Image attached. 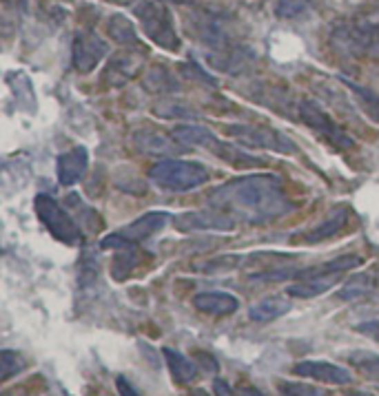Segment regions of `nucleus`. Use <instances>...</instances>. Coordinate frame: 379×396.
<instances>
[{
  "instance_id": "19",
  "label": "nucleus",
  "mask_w": 379,
  "mask_h": 396,
  "mask_svg": "<svg viewBox=\"0 0 379 396\" xmlns=\"http://www.w3.org/2000/svg\"><path fill=\"white\" fill-rule=\"evenodd\" d=\"M171 137L184 146H202V148H211V151H213L220 142L202 124H180L171 131Z\"/></svg>"
},
{
  "instance_id": "21",
  "label": "nucleus",
  "mask_w": 379,
  "mask_h": 396,
  "mask_svg": "<svg viewBox=\"0 0 379 396\" xmlns=\"http://www.w3.org/2000/svg\"><path fill=\"white\" fill-rule=\"evenodd\" d=\"M346 221H349V208H337L333 210L329 219L322 221L320 226H315L313 230H309L307 235L302 237L304 244H320L324 239H331L335 235H340L346 226Z\"/></svg>"
},
{
  "instance_id": "35",
  "label": "nucleus",
  "mask_w": 379,
  "mask_h": 396,
  "mask_svg": "<svg viewBox=\"0 0 379 396\" xmlns=\"http://www.w3.org/2000/svg\"><path fill=\"white\" fill-rule=\"evenodd\" d=\"M355 330H357V333L366 335V337H373L375 341H379V319H375V321H364V324L355 326Z\"/></svg>"
},
{
  "instance_id": "10",
  "label": "nucleus",
  "mask_w": 379,
  "mask_h": 396,
  "mask_svg": "<svg viewBox=\"0 0 379 396\" xmlns=\"http://www.w3.org/2000/svg\"><path fill=\"white\" fill-rule=\"evenodd\" d=\"M142 69V56L135 51H126V53H115V56L109 58L107 67H104V84H109V87L118 89V87H124L126 82H131L135 76L140 73Z\"/></svg>"
},
{
  "instance_id": "4",
  "label": "nucleus",
  "mask_w": 379,
  "mask_h": 396,
  "mask_svg": "<svg viewBox=\"0 0 379 396\" xmlns=\"http://www.w3.org/2000/svg\"><path fill=\"white\" fill-rule=\"evenodd\" d=\"M133 14L140 20L146 38H151L157 47H162L166 51L180 49V38H177L173 18L166 5L157 3V0H142L140 5H135Z\"/></svg>"
},
{
  "instance_id": "7",
  "label": "nucleus",
  "mask_w": 379,
  "mask_h": 396,
  "mask_svg": "<svg viewBox=\"0 0 379 396\" xmlns=\"http://www.w3.org/2000/svg\"><path fill=\"white\" fill-rule=\"evenodd\" d=\"M298 113H300V120L304 124L313 128L315 133H320L324 140L333 144L335 148H353V144H355L353 137L349 133H344V128L337 124L318 102L302 100L298 106Z\"/></svg>"
},
{
  "instance_id": "32",
  "label": "nucleus",
  "mask_w": 379,
  "mask_h": 396,
  "mask_svg": "<svg viewBox=\"0 0 379 396\" xmlns=\"http://www.w3.org/2000/svg\"><path fill=\"white\" fill-rule=\"evenodd\" d=\"M278 390L282 396H326V392L318 385L300 383V381H280Z\"/></svg>"
},
{
  "instance_id": "39",
  "label": "nucleus",
  "mask_w": 379,
  "mask_h": 396,
  "mask_svg": "<svg viewBox=\"0 0 379 396\" xmlns=\"http://www.w3.org/2000/svg\"><path fill=\"white\" fill-rule=\"evenodd\" d=\"M240 396H266V394L260 392L257 388H251V385H249V388H242V390H240Z\"/></svg>"
},
{
  "instance_id": "8",
  "label": "nucleus",
  "mask_w": 379,
  "mask_h": 396,
  "mask_svg": "<svg viewBox=\"0 0 379 396\" xmlns=\"http://www.w3.org/2000/svg\"><path fill=\"white\" fill-rule=\"evenodd\" d=\"M173 226L177 232H204V230L224 232V230L235 228V217L217 208L188 210L173 217Z\"/></svg>"
},
{
  "instance_id": "40",
  "label": "nucleus",
  "mask_w": 379,
  "mask_h": 396,
  "mask_svg": "<svg viewBox=\"0 0 379 396\" xmlns=\"http://www.w3.org/2000/svg\"><path fill=\"white\" fill-rule=\"evenodd\" d=\"M188 396H211V394H208L206 390H200V388H197V390H193V392H188Z\"/></svg>"
},
{
  "instance_id": "42",
  "label": "nucleus",
  "mask_w": 379,
  "mask_h": 396,
  "mask_svg": "<svg viewBox=\"0 0 379 396\" xmlns=\"http://www.w3.org/2000/svg\"><path fill=\"white\" fill-rule=\"evenodd\" d=\"M111 3H115V5H129V3H133V0H111Z\"/></svg>"
},
{
  "instance_id": "25",
  "label": "nucleus",
  "mask_w": 379,
  "mask_h": 396,
  "mask_svg": "<svg viewBox=\"0 0 379 396\" xmlns=\"http://www.w3.org/2000/svg\"><path fill=\"white\" fill-rule=\"evenodd\" d=\"M162 355H164V359L168 363V370H171L173 379L177 383H191L197 377V368L182 355V352H177L173 348H164Z\"/></svg>"
},
{
  "instance_id": "38",
  "label": "nucleus",
  "mask_w": 379,
  "mask_h": 396,
  "mask_svg": "<svg viewBox=\"0 0 379 396\" xmlns=\"http://www.w3.org/2000/svg\"><path fill=\"white\" fill-rule=\"evenodd\" d=\"M197 361L202 363V366H204V370H206V372H211V374L220 370L217 361H215L213 357H211V355H204V352H202V355H197Z\"/></svg>"
},
{
  "instance_id": "30",
  "label": "nucleus",
  "mask_w": 379,
  "mask_h": 396,
  "mask_svg": "<svg viewBox=\"0 0 379 396\" xmlns=\"http://www.w3.org/2000/svg\"><path fill=\"white\" fill-rule=\"evenodd\" d=\"M27 368V361L23 355H18L16 350H3L0 352V379L9 381L14 379L16 374H20Z\"/></svg>"
},
{
  "instance_id": "15",
  "label": "nucleus",
  "mask_w": 379,
  "mask_h": 396,
  "mask_svg": "<svg viewBox=\"0 0 379 396\" xmlns=\"http://www.w3.org/2000/svg\"><path fill=\"white\" fill-rule=\"evenodd\" d=\"M193 306L195 310L211 317H229L237 313L240 301L237 297L229 295V293H220V290H208V293H200L193 297Z\"/></svg>"
},
{
  "instance_id": "27",
  "label": "nucleus",
  "mask_w": 379,
  "mask_h": 396,
  "mask_svg": "<svg viewBox=\"0 0 379 396\" xmlns=\"http://www.w3.org/2000/svg\"><path fill=\"white\" fill-rule=\"evenodd\" d=\"M349 363L357 370L362 372L366 379H373V381H379V355L371 350H355V352H349Z\"/></svg>"
},
{
  "instance_id": "13",
  "label": "nucleus",
  "mask_w": 379,
  "mask_h": 396,
  "mask_svg": "<svg viewBox=\"0 0 379 396\" xmlns=\"http://www.w3.org/2000/svg\"><path fill=\"white\" fill-rule=\"evenodd\" d=\"M168 224V212L164 210H151V212H144L142 217L133 219L131 224H126L124 228H120L118 232L122 237H126L129 241H142V239H149L151 235L160 232L164 226Z\"/></svg>"
},
{
  "instance_id": "34",
  "label": "nucleus",
  "mask_w": 379,
  "mask_h": 396,
  "mask_svg": "<svg viewBox=\"0 0 379 396\" xmlns=\"http://www.w3.org/2000/svg\"><path fill=\"white\" fill-rule=\"evenodd\" d=\"M155 115H160V117H168V120H184V117H197V113L193 109H188V106L184 104H177V102H160V104H155V109H153Z\"/></svg>"
},
{
  "instance_id": "11",
  "label": "nucleus",
  "mask_w": 379,
  "mask_h": 396,
  "mask_svg": "<svg viewBox=\"0 0 379 396\" xmlns=\"http://www.w3.org/2000/svg\"><path fill=\"white\" fill-rule=\"evenodd\" d=\"M293 374H300L304 379L331 383V385L353 383V374L349 370L337 366V363H329V361H300L293 366Z\"/></svg>"
},
{
  "instance_id": "29",
  "label": "nucleus",
  "mask_w": 379,
  "mask_h": 396,
  "mask_svg": "<svg viewBox=\"0 0 379 396\" xmlns=\"http://www.w3.org/2000/svg\"><path fill=\"white\" fill-rule=\"evenodd\" d=\"M213 153L217 157H222L226 159L229 164H233V166H242V168H249V166H262L264 162H262L260 157H253L244 151H240L237 146L233 144H226V142H217V146L213 148Z\"/></svg>"
},
{
  "instance_id": "23",
  "label": "nucleus",
  "mask_w": 379,
  "mask_h": 396,
  "mask_svg": "<svg viewBox=\"0 0 379 396\" xmlns=\"http://www.w3.org/2000/svg\"><path fill=\"white\" fill-rule=\"evenodd\" d=\"M362 264L364 261L360 255H342V257H337V259H331L322 266H315V268L298 270V279H309V277H320V275H342L353 268H360Z\"/></svg>"
},
{
  "instance_id": "6",
  "label": "nucleus",
  "mask_w": 379,
  "mask_h": 396,
  "mask_svg": "<svg viewBox=\"0 0 379 396\" xmlns=\"http://www.w3.org/2000/svg\"><path fill=\"white\" fill-rule=\"evenodd\" d=\"M226 133L231 137H235V140L246 148H266V151L284 153V155H293L298 151V146H295V142L289 135H284L271 126L233 124V126H226Z\"/></svg>"
},
{
  "instance_id": "17",
  "label": "nucleus",
  "mask_w": 379,
  "mask_h": 396,
  "mask_svg": "<svg viewBox=\"0 0 379 396\" xmlns=\"http://www.w3.org/2000/svg\"><path fill=\"white\" fill-rule=\"evenodd\" d=\"M291 308H293V304L286 297L273 295V297L262 299V301H257V304H253L249 308V317H251V321H255V324H271V321L289 315Z\"/></svg>"
},
{
  "instance_id": "41",
  "label": "nucleus",
  "mask_w": 379,
  "mask_h": 396,
  "mask_svg": "<svg viewBox=\"0 0 379 396\" xmlns=\"http://www.w3.org/2000/svg\"><path fill=\"white\" fill-rule=\"evenodd\" d=\"M349 396H375L371 392H362V390H355V392H349Z\"/></svg>"
},
{
  "instance_id": "26",
  "label": "nucleus",
  "mask_w": 379,
  "mask_h": 396,
  "mask_svg": "<svg viewBox=\"0 0 379 396\" xmlns=\"http://www.w3.org/2000/svg\"><path fill=\"white\" fill-rule=\"evenodd\" d=\"M138 264H140V253H138V248H135V244L133 246H126V248L115 250V257H113V261H111L113 279L124 281L126 277L133 273V268H138Z\"/></svg>"
},
{
  "instance_id": "3",
  "label": "nucleus",
  "mask_w": 379,
  "mask_h": 396,
  "mask_svg": "<svg viewBox=\"0 0 379 396\" xmlns=\"http://www.w3.org/2000/svg\"><path fill=\"white\" fill-rule=\"evenodd\" d=\"M208 170L197 164L188 162V159H175V157H162L160 162H155L149 170V179L160 188L184 192L200 188L208 181Z\"/></svg>"
},
{
  "instance_id": "24",
  "label": "nucleus",
  "mask_w": 379,
  "mask_h": 396,
  "mask_svg": "<svg viewBox=\"0 0 379 396\" xmlns=\"http://www.w3.org/2000/svg\"><path fill=\"white\" fill-rule=\"evenodd\" d=\"M107 34L109 38H113V42L124 47H135L138 45V34H135L133 23L122 14H113L107 20Z\"/></svg>"
},
{
  "instance_id": "5",
  "label": "nucleus",
  "mask_w": 379,
  "mask_h": 396,
  "mask_svg": "<svg viewBox=\"0 0 379 396\" xmlns=\"http://www.w3.org/2000/svg\"><path fill=\"white\" fill-rule=\"evenodd\" d=\"M34 208H36L38 219L45 224V228L54 235L58 241L67 244V246L80 244V237H82L80 228L76 226V221L71 219L69 212L62 208L54 197L40 192V195H36V199H34Z\"/></svg>"
},
{
  "instance_id": "9",
  "label": "nucleus",
  "mask_w": 379,
  "mask_h": 396,
  "mask_svg": "<svg viewBox=\"0 0 379 396\" xmlns=\"http://www.w3.org/2000/svg\"><path fill=\"white\" fill-rule=\"evenodd\" d=\"M73 67L80 73H89L98 67V62L107 56V42L98 38L93 31H78L73 38Z\"/></svg>"
},
{
  "instance_id": "36",
  "label": "nucleus",
  "mask_w": 379,
  "mask_h": 396,
  "mask_svg": "<svg viewBox=\"0 0 379 396\" xmlns=\"http://www.w3.org/2000/svg\"><path fill=\"white\" fill-rule=\"evenodd\" d=\"M115 385H118V392H120V396H142L138 390L133 388V385L126 381L124 377H118L115 379Z\"/></svg>"
},
{
  "instance_id": "14",
  "label": "nucleus",
  "mask_w": 379,
  "mask_h": 396,
  "mask_svg": "<svg viewBox=\"0 0 379 396\" xmlns=\"http://www.w3.org/2000/svg\"><path fill=\"white\" fill-rule=\"evenodd\" d=\"M208 64L217 71L231 73V76H240L249 64L253 62V51H249L246 47H229V49H220L213 51L211 56H206Z\"/></svg>"
},
{
  "instance_id": "28",
  "label": "nucleus",
  "mask_w": 379,
  "mask_h": 396,
  "mask_svg": "<svg viewBox=\"0 0 379 396\" xmlns=\"http://www.w3.org/2000/svg\"><path fill=\"white\" fill-rule=\"evenodd\" d=\"M373 284H375L373 277L368 273H357L355 277H351V279L342 286V290L337 293V297H340L342 301H355V299H362L371 293Z\"/></svg>"
},
{
  "instance_id": "12",
  "label": "nucleus",
  "mask_w": 379,
  "mask_h": 396,
  "mask_svg": "<svg viewBox=\"0 0 379 396\" xmlns=\"http://www.w3.org/2000/svg\"><path fill=\"white\" fill-rule=\"evenodd\" d=\"M193 23H195V38L202 42V45L211 47L213 51L233 47V45H231L226 25L220 18L204 14V16H197Z\"/></svg>"
},
{
  "instance_id": "37",
  "label": "nucleus",
  "mask_w": 379,
  "mask_h": 396,
  "mask_svg": "<svg viewBox=\"0 0 379 396\" xmlns=\"http://www.w3.org/2000/svg\"><path fill=\"white\" fill-rule=\"evenodd\" d=\"M213 396H235L233 390H231V385L222 379H215L213 381Z\"/></svg>"
},
{
  "instance_id": "16",
  "label": "nucleus",
  "mask_w": 379,
  "mask_h": 396,
  "mask_svg": "<svg viewBox=\"0 0 379 396\" xmlns=\"http://www.w3.org/2000/svg\"><path fill=\"white\" fill-rule=\"evenodd\" d=\"M89 164V153L84 146H76L58 157V179L62 186H71L84 175Z\"/></svg>"
},
{
  "instance_id": "18",
  "label": "nucleus",
  "mask_w": 379,
  "mask_h": 396,
  "mask_svg": "<svg viewBox=\"0 0 379 396\" xmlns=\"http://www.w3.org/2000/svg\"><path fill=\"white\" fill-rule=\"evenodd\" d=\"M133 142L142 153L157 155V157H166V155L177 153V144H180V142H175L173 137H166L157 131H138L133 135Z\"/></svg>"
},
{
  "instance_id": "20",
  "label": "nucleus",
  "mask_w": 379,
  "mask_h": 396,
  "mask_svg": "<svg viewBox=\"0 0 379 396\" xmlns=\"http://www.w3.org/2000/svg\"><path fill=\"white\" fill-rule=\"evenodd\" d=\"M340 281V275H320V277H309L298 284H293L286 288V295L295 299H313L320 297L324 293H329L331 288Z\"/></svg>"
},
{
  "instance_id": "33",
  "label": "nucleus",
  "mask_w": 379,
  "mask_h": 396,
  "mask_svg": "<svg viewBox=\"0 0 379 396\" xmlns=\"http://www.w3.org/2000/svg\"><path fill=\"white\" fill-rule=\"evenodd\" d=\"M309 0H278L275 5V16L282 20H295L302 18L309 12Z\"/></svg>"
},
{
  "instance_id": "2",
  "label": "nucleus",
  "mask_w": 379,
  "mask_h": 396,
  "mask_svg": "<svg viewBox=\"0 0 379 396\" xmlns=\"http://www.w3.org/2000/svg\"><path fill=\"white\" fill-rule=\"evenodd\" d=\"M331 45L344 56L379 58V12L371 9L333 29Z\"/></svg>"
},
{
  "instance_id": "22",
  "label": "nucleus",
  "mask_w": 379,
  "mask_h": 396,
  "mask_svg": "<svg viewBox=\"0 0 379 396\" xmlns=\"http://www.w3.org/2000/svg\"><path fill=\"white\" fill-rule=\"evenodd\" d=\"M142 87L149 93H175L180 91V82H177V78L166 67L153 64L142 76Z\"/></svg>"
},
{
  "instance_id": "1",
  "label": "nucleus",
  "mask_w": 379,
  "mask_h": 396,
  "mask_svg": "<svg viewBox=\"0 0 379 396\" xmlns=\"http://www.w3.org/2000/svg\"><path fill=\"white\" fill-rule=\"evenodd\" d=\"M208 206L237 215L249 224H269L293 210L278 175H249L211 190Z\"/></svg>"
},
{
  "instance_id": "31",
  "label": "nucleus",
  "mask_w": 379,
  "mask_h": 396,
  "mask_svg": "<svg viewBox=\"0 0 379 396\" xmlns=\"http://www.w3.org/2000/svg\"><path fill=\"white\" fill-rule=\"evenodd\" d=\"M349 84V89L357 95V100H360V104L364 106V111L373 117L375 122H379V93L366 89V87H360V84L355 82H346Z\"/></svg>"
}]
</instances>
